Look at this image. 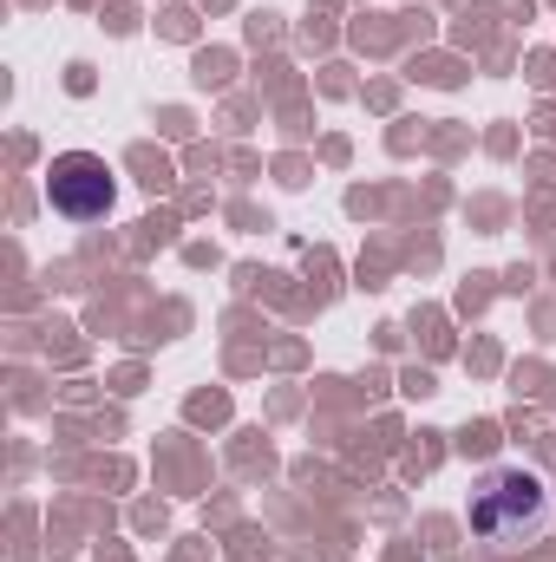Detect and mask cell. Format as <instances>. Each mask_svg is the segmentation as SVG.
Here are the masks:
<instances>
[{
  "label": "cell",
  "instance_id": "1",
  "mask_svg": "<svg viewBox=\"0 0 556 562\" xmlns=\"http://www.w3.org/2000/svg\"><path fill=\"white\" fill-rule=\"evenodd\" d=\"M556 504L544 471L531 464H498L471 484V537H485L491 550H524L551 530Z\"/></svg>",
  "mask_w": 556,
  "mask_h": 562
},
{
  "label": "cell",
  "instance_id": "2",
  "mask_svg": "<svg viewBox=\"0 0 556 562\" xmlns=\"http://www.w3.org/2000/svg\"><path fill=\"white\" fill-rule=\"evenodd\" d=\"M46 196H53V210L66 223H99L119 203V177H112V164L99 150H66L46 170Z\"/></svg>",
  "mask_w": 556,
  "mask_h": 562
}]
</instances>
